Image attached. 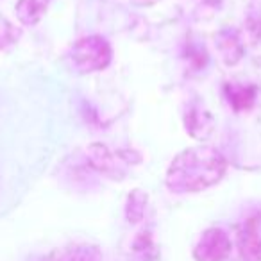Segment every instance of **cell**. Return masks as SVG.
<instances>
[{
    "instance_id": "cell-1",
    "label": "cell",
    "mask_w": 261,
    "mask_h": 261,
    "mask_svg": "<svg viewBox=\"0 0 261 261\" xmlns=\"http://www.w3.org/2000/svg\"><path fill=\"white\" fill-rule=\"evenodd\" d=\"M225 161L210 147L185 150L168 170V186L175 192H197L215 185L224 175Z\"/></svg>"
},
{
    "instance_id": "cell-2",
    "label": "cell",
    "mask_w": 261,
    "mask_h": 261,
    "mask_svg": "<svg viewBox=\"0 0 261 261\" xmlns=\"http://www.w3.org/2000/svg\"><path fill=\"white\" fill-rule=\"evenodd\" d=\"M72 61L79 72H97L111 61V47L100 36L79 40L72 48Z\"/></svg>"
},
{
    "instance_id": "cell-3",
    "label": "cell",
    "mask_w": 261,
    "mask_h": 261,
    "mask_svg": "<svg viewBox=\"0 0 261 261\" xmlns=\"http://www.w3.org/2000/svg\"><path fill=\"white\" fill-rule=\"evenodd\" d=\"M231 250V242L220 229H210L202 236L195 249V257L199 261H220Z\"/></svg>"
},
{
    "instance_id": "cell-4",
    "label": "cell",
    "mask_w": 261,
    "mask_h": 261,
    "mask_svg": "<svg viewBox=\"0 0 261 261\" xmlns=\"http://www.w3.org/2000/svg\"><path fill=\"white\" fill-rule=\"evenodd\" d=\"M50 0H18L16 13L18 18L25 25H34L41 20V16L47 11V6Z\"/></svg>"
},
{
    "instance_id": "cell-5",
    "label": "cell",
    "mask_w": 261,
    "mask_h": 261,
    "mask_svg": "<svg viewBox=\"0 0 261 261\" xmlns=\"http://www.w3.org/2000/svg\"><path fill=\"white\" fill-rule=\"evenodd\" d=\"M88 154H90V161L98 168V170L106 172V174L116 175L118 172V165H116V158L106 149L104 145H91L88 149Z\"/></svg>"
},
{
    "instance_id": "cell-6",
    "label": "cell",
    "mask_w": 261,
    "mask_h": 261,
    "mask_svg": "<svg viewBox=\"0 0 261 261\" xmlns=\"http://www.w3.org/2000/svg\"><path fill=\"white\" fill-rule=\"evenodd\" d=\"M242 252L247 259L250 261H261V238L257 236L254 222H250L245 227L242 236Z\"/></svg>"
},
{
    "instance_id": "cell-7",
    "label": "cell",
    "mask_w": 261,
    "mask_h": 261,
    "mask_svg": "<svg viewBox=\"0 0 261 261\" xmlns=\"http://www.w3.org/2000/svg\"><path fill=\"white\" fill-rule=\"evenodd\" d=\"M229 102L236 111L249 109L254 104V88H229Z\"/></svg>"
}]
</instances>
